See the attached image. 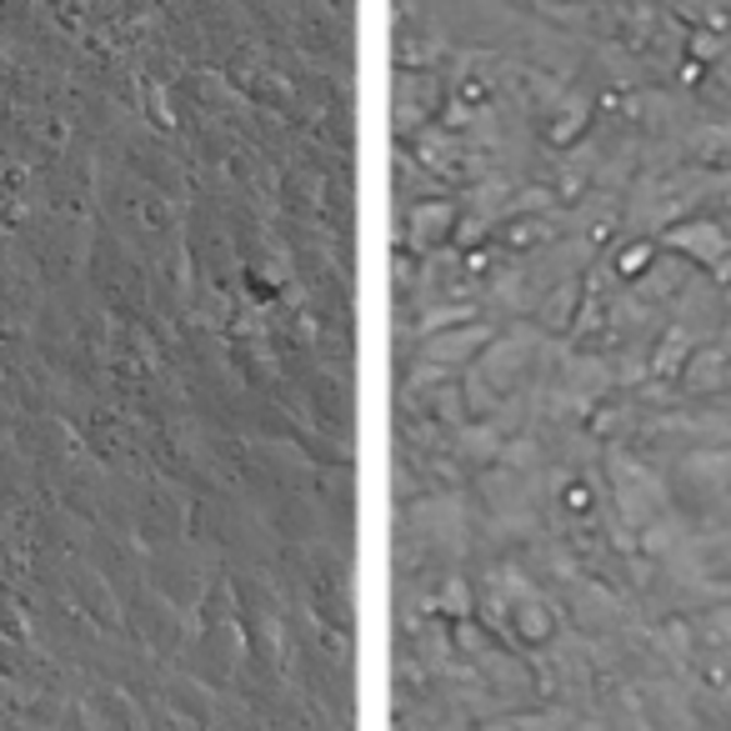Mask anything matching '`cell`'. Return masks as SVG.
Instances as JSON below:
<instances>
[]
</instances>
